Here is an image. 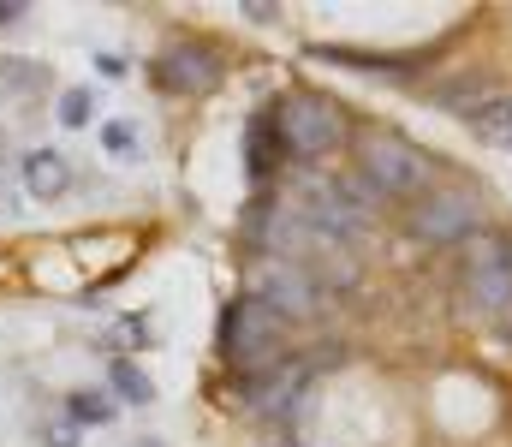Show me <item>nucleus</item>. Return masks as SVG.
I'll list each match as a JSON object with an SVG mask.
<instances>
[{"instance_id": "1", "label": "nucleus", "mask_w": 512, "mask_h": 447, "mask_svg": "<svg viewBox=\"0 0 512 447\" xmlns=\"http://www.w3.org/2000/svg\"><path fill=\"white\" fill-rule=\"evenodd\" d=\"M358 167L382 197H417L429 191V155L399 138V132H364L358 138Z\"/></svg>"}, {"instance_id": "2", "label": "nucleus", "mask_w": 512, "mask_h": 447, "mask_svg": "<svg viewBox=\"0 0 512 447\" xmlns=\"http://www.w3.org/2000/svg\"><path fill=\"white\" fill-rule=\"evenodd\" d=\"M274 132H280V144L292 149L298 161L334 155V149L346 144V120H340V108H334L328 96H304V90L280 102V114H274Z\"/></svg>"}, {"instance_id": "3", "label": "nucleus", "mask_w": 512, "mask_h": 447, "mask_svg": "<svg viewBox=\"0 0 512 447\" xmlns=\"http://www.w3.org/2000/svg\"><path fill=\"white\" fill-rule=\"evenodd\" d=\"M292 209H298L316 233H328V239H340V245H352V239L370 227V215H364V209L340 191V179H322V173H298Z\"/></svg>"}, {"instance_id": "4", "label": "nucleus", "mask_w": 512, "mask_h": 447, "mask_svg": "<svg viewBox=\"0 0 512 447\" xmlns=\"http://www.w3.org/2000/svg\"><path fill=\"white\" fill-rule=\"evenodd\" d=\"M465 293L477 310H512V239L507 233H477L465 239Z\"/></svg>"}, {"instance_id": "5", "label": "nucleus", "mask_w": 512, "mask_h": 447, "mask_svg": "<svg viewBox=\"0 0 512 447\" xmlns=\"http://www.w3.org/2000/svg\"><path fill=\"white\" fill-rule=\"evenodd\" d=\"M227 358H233V370H268V364H280V316L262 304V298H239L233 310H227Z\"/></svg>"}, {"instance_id": "6", "label": "nucleus", "mask_w": 512, "mask_h": 447, "mask_svg": "<svg viewBox=\"0 0 512 447\" xmlns=\"http://www.w3.org/2000/svg\"><path fill=\"white\" fill-rule=\"evenodd\" d=\"M256 293L262 304L274 310V316H292V322H310L316 310H322V281L310 275V269H298V263H280V257H262L256 263Z\"/></svg>"}, {"instance_id": "7", "label": "nucleus", "mask_w": 512, "mask_h": 447, "mask_svg": "<svg viewBox=\"0 0 512 447\" xmlns=\"http://www.w3.org/2000/svg\"><path fill=\"white\" fill-rule=\"evenodd\" d=\"M411 233L423 245H465L477 239V203L465 191H435L411 209Z\"/></svg>"}, {"instance_id": "8", "label": "nucleus", "mask_w": 512, "mask_h": 447, "mask_svg": "<svg viewBox=\"0 0 512 447\" xmlns=\"http://www.w3.org/2000/svg\"><path fill=\"white\" fill-rule=\"evenodd\" d=\"M221 72H227V60H221L215 42H173V48L161 54V66H155V78H161L167 90H179V96H203V90H215Z\"/></svg>"}, {"instance_id": "9", "label": "nucleus", "mask_w": 512, "mask_h": 447, "mask_svg": "<svg viewBox=\"0 0 512 447\" xmlns=\"http://www.w3.org/2000/svg\"><path fill=\"white\" fill-rule=\"evenodd\" d=\"M435 102H441L447 114L483 120V114H495V108L507 102V90H501L495 78H453V84H441V90H435Z\"/></svg>"}, {"instance_id": "10", "label": "nucleus", "mask_w": 512, "mask_h": 447, "mask_svg": "<svg viewBox=\"0 0 512 447\" xmlns=\"http://www.w3.org/2000/svg\"><path fill=\"white\" fill-rule=\"evenodd\" d=\"M24 185H30V197H60V191L72 185L66 155H60V149H30V155H24Z\"/></svg>"}, {"instance_id": "11", "label": "nucleus", "mask_w": 512, "mask_h": 447, "mask_svg": "<svg viewBox=\"0 0 512 447\" xmlns=\"http://www.w3.org/2000/svg\"><path fill=\"white\" fill-rule=\"evenodd\" d=\"M298 388H304V370H298V364H280L274 376H262V382H256V412L286 418V412L298 406Z\"/></svg>"}, {"instance_id": "12", "label": "nucleus", "mask_w": 512, "mask_h": 447, "mask_svg": "<svg viewBox=\"0 0 512 447\" xmlns=\"http://www.w3.org/2000/svg\"><path fill=\"white\" fill-rule=\"evenodd\" d=\"M108 382H114V394L126 400V406H149L155 400V382L131 364V358H114V370H108Z\"/></svg>"}, {"instance_id": "13", "label": "nucleus", "mask_w": 512, "mask_h": 447, "mask_svg": "<svg viewBox=\"0 0 512 447\" xmlns=\"http://www.w3.org/2000/svg\"><path fill=\"white\" fill-rule=\"evenodd\" d=\"M66 418H72V424H108V418H114V400H102V394H72Z\"/></svg>"}, {"instance_id": "14", "label": "nucleus", "mask_w": 512, "mask_h": 447, "mask_svg": "<svg viewBox=\"0 0 512 447\" xmlns=\"http://www.w3.org/2000/svg\"><path fill=\"white\" fill-rule=\"evenodd\" d=\"M90 120H96L90 90H66V96H60V126H90Z\"/></svg>"}, {"instance_id": "15", "label": "nucleus", "mask_w": 512, "mask_h": 447, "mask_svg": "<svg viewBox=\"0 0 512 447\" xmlns=\"http://www.w3.org/2000/svg\"><path fill=\"white\" fill-rule=\"evenodd\" d=\"M477 132H483V138H495V144H507V149H512V96L501 102V108H495V114H483V120H477Z\"/></svg>"}, {"instance_id": "16", "label": "nucleus", "mask_w": 512, "mask_h": 447, "mask_svg": "<svg viewBox=\"0 0 512 447\" xmlns=\"http://www.w3.org/2000/svg\"><path fill=\"white\" fill-rule=\"evenodd\" d=\"M102 144H108V155H131V149H137V132L114 120V126H102Z\"/></svg>"}, {"instance_id": "17", "label": "nucleus", "mask_w": 512, "mask_h": 447, "mask_svg": "<svg viewBox=\"0 0 512 447\" xmlns=\"http://www.w3.org/2000/svg\"><path fill=\"white\" fill-rule=\"evenodd\" d=\"M48 447H78V424H48Z\"/></svg>"}, {"instance_id": "18", "label": "nucleus", "mask_w": 512, "mask_h": 447, "mask_svg": "<svg viewBox=\"0 0 512 447\" xmlns=\"http://www.w3.org/2000/svg\"><path fill=\"white\" fill-rule=\"evenodd\" d=\"M24 12H30V6H18V0H0V24H18Z\"/></svg>"}, {"instance_id": "19", "label": "nucleus", "mask_w": 512, "mask_h": 447, "mask_svg": "<svg viewBox=\"0 0 512 447\" xmlns=\"http://www.w3.org/2000/svg\"><path fill=\"white\" fill-rule=\"evenodd\" d=\"M131 447H155V442H131Z\"/></svg>"}]
</instances>
